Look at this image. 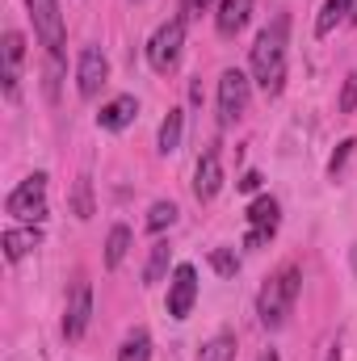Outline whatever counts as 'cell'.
I'll use <instances>...</instances> for the list:
<instances>
[{"label":"cell","instance_id":"cell-1","mask_svg":"<svg viewBox=\"0 0 357 361\" xmlns=\"http://www.w3.org/2000/svg\"><path fill=\"white\" fill-rule=\"evenodd\" d=\"M286 47H290V17L277 13L265 30L257 34V47H253V76L265 92H282L286 80Z\"/></svg>","mask_w":357,"mask_h":361},{"label":"cell","instance_id":"cell-2","mask_svg":"<svg viewBox=\"0 0 357 361\" xmlns=\"http://www.w3.org/2000/svg\"><path fill=\"white\" fill-rule=\"evenodd\" d=\"M298 290H303V273H298V265H282V269L269 277L265 286H261V294H257V315H261V328L277 332V328L290 319Z\"/></svg>","mask_w":357,"mask_h":361},{"label":"cell","instance_id":"cell-3","mask_svg":"<svg viewBox=\"0 0 357 361\" xmlns=\"http://www.w3.org/2000/svg\"><path fill=\"white\" fill-rule=\"evenodd\" d=\"M4 210L21 223H42L47 219V173H34L25 177L8 197H4Z\"/></svg>","mask_w":357,"mask_h":361},{"label":"cell","instance_id":"cell-4","mask_svg":"<svg viewBox=\"0 0 357 361\" xmlns=\"http://www.w3.org/2000/svg\"><path fill=\"white\" fill-rule=\"evenodd\" d=\"M181 47H185V17H173V21H164V25L152 34V42H147V63H152V72L169 76L181 63Z\"/></svg>","mask_w":357,"mask_h":361},{"label":"cell","instance_id":"cell-5","mask_svg":"<svg viewBox=\"0 0 357 361\" xmlns=\"http://www.w3.org/2000/svg\"><path fill=\"white\" fill-rule=\"evenodd\" d=\"M30 4V17H34V34L42 38L47 55H59L63 59V13H59V0H25Z\"/></svg>","mask_w":357,"mask_h":361},{"label":"cell","instance_id":"cell-6","mask_svg":"<svg viewBox=\"0 0 357 361\" xmlns=\"http://www.w3.org/2000/svg\"><path fill=\"white\" fill-rule=\"evenodd\" d=\"M248 92H253V80L240 72V68H227L219 76V122L231 126L244 109H248Z\"/></svg>","mask_w":357,"mask_h":361},{"label":"cell","instance_id":"cell-7","mask_svg":"<svg viewBox=\"0 0 357 361\" xmlns=\"http://www.w3.org/2000/svg\"><path fill=\"white\" fill-rule=\"evenodd\" d=\"M277 223H282V206L273 197H257L248 206V235H244V248H265L269 240L277 235Z\"/></svg>","mask_w":357,"mask_h":361},{"label":"cell","instance_id":"cell-8","mask_svg":"<svg viewBox=\"0 0 357 361\" xmlns=\"http://www.w3.org/2000/svg\"><path fill=\"white\" fill-rule=\"evenodd\" d=\"M89 319H92V286L89 277H76L72 294H68V315H63V336L68 341H80L89 332Z\"/></svg>","mask_w":357,"mask_h":361},{"label":"cell","instance_id":"cell-9","mask_svg":"<svg viewBox=\"0 0 357 361\" xmlns=\"http://www.w3.org/2000/svg\"><path fill=\"white\" fill-rule=\"evenodd\" d=\"M193 302H198V269L193 265H177L173 281H169V315L173 319H189Z\"/></svg>","mask_w":357,"mask_h":361},{"label":"cell","instance_id":"cell-10","mask_svg":"<svg viewBox=\"0 0 357 361\" xmlns=\"http://www.w3.org/2000/svg\"><path fill=\"white\" fill-rule=\"evenodd\" d=\"M105 80H109V59H105L97 47H85V51H80V63H76V85H80V97H97Z\"/></svg>","mask_w":357,"mask_h":361},{"label":"cell","instance_id":"cell-11","mask_svg":"<svg viewBox=\"0 0 357 361\" xmlns=\"http://www.w3.org/2000/svg\"><path fill=\"white\" fill-rule=\"evenodd\" d=\"M135 118H139V101H135L131 92H122V97H114V101H105V105H101V114H97V126L118 135V130H126Z\"/></svg>","mask_w":357,"mask_h":361},{"label":"cell","instance_id":"cell-12","mask_svg":"<svg viewBox=\"0 0 357 361\" xmlns=\"http://www.w3.org/2000/svg\"><path fill=\"white\" fill-rule=\"evenodd\" d=\"M219 189H223V160H219V152L210 147V152L198 160V173H193V197H198V202H210Z\"/></svg>","mask_w":357,"mask_h":361},{"label":"cell","instance_id":"cell-13","mask_svg":"<svg viewBox=\"0 0 357 361\" xmlns=\"http://www.w3.org/2000/svg\"><path fill=\"white\" fill-rule=\"evenodd\" d=\"M253 17V0H219V13H214V25L223 38H236Z\"/></svg>","mask_w":357,"mask_h":361},{"label":"cell","instance_id":"cell-14","mask_svg":"<svg viewBox=\"0 0 357 361\" xmlns=\"http://www.w3.org/2000/svg\"><path fill=\"white\" fill-rule=\"evenodd\" d=\"M21 59H25V38L17 30H8L4 34V92L8 97H17V68H21Z\"/></svg>","mask_w":357,"mask_h":361},{"label":"cell","instance_id":"cell-15","mask_svg":"<svg viewBox=\"0 0 357 361\" xmlns=\"http://www.w3.org/2000/svg\"><path fill=\"white\" fill-rule=\"evenodd\" d=\"M38 240H42L38 227H8V231H4V257H8V261H21L30 248H38Z\"/></svg>","mask_w":357,"mask_h":361},{"label":"cell","instance_id":"cell-16","mask_svg":"<svg viewBox=\"0 0 357 361\" xmlns=\"http://www.w3.org/2000/svg\"><path fill=\"white\" fill-rule=\"evenodd\" d=\"M357 0H324V8H320V17H315V34L324 38V34H332L345 17H353Z\"/></svg>","mask_w":357,"mask_h":361},{"label":"cell","instance_id":"cell-17","mask_svg":"<svg viewBox=\"0 0 357 361\" xmlns=\"http://www.w3.org/2000/svg\"><path fill=\"white\" fill-rule=\"evenodd\" d=\"M126 252H131V227L114 223L109 235H105V269H118L126 261Z\"/></svg>","mask_w":357,"mask_h":361},{"label":"cell","instance_id":"cell-18","mask_svg":"<svg viewBox=\"0 0 357 361\" xmlns=\"http://www.w3.org/2000/svg\"><path fill=\"white\" fill-rule=\"evenodd\" d=\"M118 361H152V332H147V328H135V332L122 341Z\"/></svg>","mask_w":357,"mask_h":361},{"label":"cell","instance_id":"cell-19","mask_svg":"<svg viewBox=\"0 0 357 361\" xmlns=\"http://www.w3.org/2000/svg\"><path fill=\"white\" fill-rule=\"evenodd\" d=\"M236 353H240L236 332H219V336H210L202 345V361H236Z\"/></svg>","mask_w":357,"mask_h":361},{"label":"cell","instance_id":"cell-20","mask_svg":"<svg viewBox=\"0 0 357 361\" xmlns=\"http://www.w3.org/2000/svg\"><path fill=\"white\" fill-rule=\"evenodd\" d=\"M181 135H185V114L181 109H169V118L160 122V152L173 156L181 147Z\"/></svg>","mask_w":357,"mask_h":361},{"label":"cell","instance_id":"cell-21","mask_svg":"<svg viewBox=\"0 0 357 361\" xmlns=\"http://www.w3.org/2000/svg\"><path fill=\"white\" fill-rule=\"evenodd\" d=\"M164 273H169V244L160 240V244L152 248V257H147V269H143V286H156V281H164Z\"/></svg>","mask_w":357,"mask_h":361},{"label":"cell","instance_id":"cell-22","mask_svg":"<svg viewBox=\"0 0 357 361\" xmlns=\"http://www.w3.org/2000/svg\"><path fill=\"white\" fill-rule=\"evenodd\" d=\"M173 223H177V206L173 202H156L147 210V231H169Z\"/></svg>","mask_w":357,"mask_h":361},{"label":"cell","instance_id":"cell-23","mask_svg":"<svg viewBox=\"0 0 357 361\" xmlns=\"http://www.w3.org/2000/svg\"><path fill=\"white\" fill-rule=\"evenodd\" d=\"M210 269L219 273V277H236V273H240L236 248H210Z\"/></svg>","mask_w":357,"mask_h":361},{"label":"cell","instance_id":"cell-24","mask_svg":"<svg viewBox=\"0 0 357 361\" xmlns=\"http://www.w3.org/2000/svg\"><path fill=\"white\" fill-rule=\"evenodd\" d=\"M72 210H76V219H92V180H89V177L76 180V193H72Z\"/></svg>","mask_w":357,"mask_h":361},{"label":"cell","instance_id":"cell-25","mask_svg":"<svg viewBox=\"0 0 357 361\" xmlns=\"http://www.w3.org/2000/svg\"><path fill=\"white\" fill-rule=\"evenodd\" d=\"M353 139H341V143H337V152H332V160H328V173H332V177H337V173H341V169H345V164H349V156H353Z\"/></svg>","mask_w":357,"mask_h":361},{"label":"cell","instance_id":"cell-26","mask_svg":"<svg viewBox=\"0 0 357 361\" xmlns=\"http://www.w3.org/2000/svg\"><path fill=\"white\" fill-rule=\"evenodd\" d=\"M357 109V76L345 80V89H341V114H353Z\"/></svg>","mask_w":357,"mask_h":361},{"label":"cell","instance_id":"cell-27","mask_svg":"<svg viewBox=\"0 0 357 361\" xmlns=\"http://www.w3.org/2000/svg\"><path fill=\"white\" fill-rule=\"evenodd\" d=\"M210 4H214V0H181V13H185V17H198V13H206Z\"/></svg>","mask_w":357,"mask_h":361},{"label":"cell","instance_id":"cell-28","mask_svg":"<svg viewBox=\"0 0 357 361\" xmlns=\"http://www.w3.org/2000/svg\"><path fill=\"white\" fill-rule=\"evenodd\" d=\"M240 189H244V193L261 189V173H244V177H240Z\"/></svg>","mask_w":357,"mask_h":361},{"label":"cell","instance_id":"cell-29","mask_svg":"<svg viewBox=\"0 0 357 361\" xmlns=\"http://www.w3.org/2000/svg\"><path fill=\"white\" fill-rule=\"evenodd\" d=\"M328 361H341V345H332V349H328Z\"/></svg>","mask_w":357,"mask_h":361},{"label":"cell","instance_id":"cell-30","mask_svg":"<svg viewBox=\"0 0 357 361\" xmlns=\"http://www.w3.org/2000/svg\"><path fill=\"white\" fill-rule=\"evenodd\" d=\"M257 361H282V357H277V353H273V349H269V353H261V357H257Z\"/></svg>","mask_w":357,"mask_h":361},{"label":"cell","instance_id":"cell-31","mask_svg":"<svg viewBox=\"0 0 357 361\" xmlns=\"http://www.w3.org/2000/svg\"><path fill=\"white\" fill-rule=\"evenodd\" d=\"M353 21H357V8H353Z\"/></svg>","mask_w":357,"mask_h":361}]
</instances>
